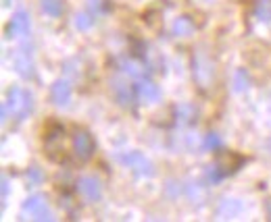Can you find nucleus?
Instances as JSON below:
<instances>
[{
	"label": "nucleus",
	"mask_w": 271,
	"mask_h": 222,
	"mask_svg": "<svg viewBox=\"0 0 271 222\" xmlns=\"http://www.w3.org/2000/svg\"><path fill=\"white\" fill-rule=\"evenodd\" d=\"M265 214H267V218L271 220V200H267V204H265Z\"/></svg>",
	"instance_id": "25"
},
{
	"label": "nucleus",
	"mask_w": 271,
	"mask_h": 222,
	"mask_svg": "<svg viewBox=\"0 0 271 222\" xmlns=\"http://www.w3.org/2000/svg\"><path fill=\"white\" fill-rule=\"evenodd\" d=\"M23 212L29 214L34 220H54L50 208H48V202L44 195H32L27 198L25 204H23Z\"/></svg>",
	"instance_id": "8"
},
{
	"label": "nucleus",
	"mask_w": 271,
	"mask_h": 222,
	"mask_svg": "<svg viewBox=\"0 0 271 222\" xmlns=\"http://www.w3.org/2000/svg\"><path fill=\"white\" fill-rule=\"evenodd\" d=\"M136 96L142 104H155L161 100V89L159 85H155L153 81H146V79H140L138 85H136Z\"/></svg>",
	"instance_id": "11"
},
{
	"label": "nucleus",
	"mask_w": 271,
	"mask_h": 222,
	"mask_svg": "<svg viewBox=\"0 0 271 222\" xmlns=\"http://www.w3.org/2000/svg\"><path fill=\"white\" fill-rule=\"evenodd\" d=\"M255 15L261 21H271V0H257Z\"/></svg>",
	"instance_id": "18"
},
{
	"label": "nucleus",
	"mask_w": 271,
	"mask_h": 222,
	"mask_svg": "<svg viewBox=\"0 0 271 222\" xmlns=\"http://www.w3.org/2000/svg\"><path fill=\"white\" fill-rule=\"evenodd\" d=\"M171 31H173V36H177V38H190L194 34V23L188 17H177L173 21Z\"/></svg>",
	"instance_id": "14"
},
{
	"label": "nucleus",
	"mask_w": 271,
	"mask_h": 222,
	"mask_svg": "<svg viewBox=\"0 0 271 222\" xmlns=\"http://www.w3.org/2000/svg\"><path fill=\"white\" fill-rule=\"evenodd\" d=\"M34 108V98L32 93L21 89V87H11L9 89V96H7V102L3 104V120L9 118V114L17 120H23L29 112Z\"/></svg>",
	"instance_id": "1"
},
{
	"label": "nucleus",
	"mask_w": 271,
	"mask_h": 222,
	"mask_svg": "<svg viewBox=\"0 0 271 222\" xmlns=\"http://www.w3.org/2000/svg\"><path fill=\"white\" fill-rule=\"evenodd\" d=\"M42 11L48 17H61L65 13V5L63 0H42Z\"/></svg>",
	"instance_id": "16"
},
{
	"label": "nucleus",
	"mask_w": 271,
	"mask_h": 222,
	"mask_svg": "<svg viewBox=\"0 0 271 222\" xmlns=\"http://www.w3.org/2000/svg\"><path fill=\"white\" fill-rule=\"evenodd\" d=\"M194 118H196V110H194L192 104H177L175 106V120H177L179 127L190 125Z\"/></svg>",
	"instance_id": "15"
},
{
	"label": "nucleus",
	"mask_w": 271,
	"mask_h": 222,
	"mask_svg": "<svg viewBox=\"0 0 271 222\" xmlns=\"http://www.w3.org/2000/svg\"><path fill=\"white\" fill-rule=\"evenodd\" d=\"M90 9H92L94 13L100 11V0H90Z\"/></svg>",
	"instance_id": "24"
},
{
	"label": "nucleus",
	"mask_w": 271,
	"mask_h": 222,
	"mask_svg": "<svg viewBox=\"0 0 271 222\" xmlns=\"http://www.w3.org/2000/svg\"><path fill=\"white\" fill-rule=\"evenodd\" d=\"M119 162H121L123 166H128V168H132L140 177L150 179V177L155 175L153 162H150L148 158L144 154H140V152H126V154H121V156H119Z\"/></svg>",
	"instance_id": "4"
},
{
	"label": "nucleus",
	"mask_w": 271,
	"mask_h": 222,
	"mask_svg": "<svg viewBox=\"0 0 271 222\" xmlns=\"http://www.w3.org/2000/svg\"><path fill=\"white\" fill-rule=\"evenodd\" d=\"M73 23H75V27H77L79 31H88L90 27L94 25V19H92V15H88V13H77Z\"/></svg>",
	"instance_id": "20"
},
{
	"label": "nucleus",
	"mask_w": 271,
	"mask_h": 222,
	"mask_svg": "<svg viewBox=\"0 0 271 222\" xmlns=\"http://www.w3.org/2000/svg\"><path fill=\"white\" fill-rule=\"evenodd\" d=\"M9 38H19V40H29L32 36V23H29V15L21 9L13 15V19L9 21Z\"/></svg>",
	"instance_id": "9"
},
{
	"label": "nucleus",
	"mask_w": 271,
	"mask_h": 222,
	"mask_svg": "<svg viewBox=\"0 0 271 222\" xmlns=\"http://www.w3.org/2000/svg\"><path fill=\"white\" fill-rule=\"evenodd\" d=\"M71 150H73V156L77 162H88L96 150V143L86 129H75L73 137H71Z\"/></svg>",
	"instance_id": "3"
},
{
	"label": "nucleus",
	"mask_w": 271,
	"mask_h": 222,
	"mask_svg": "<svg viewBox=\"0 0 271 222\" xmlns=\"http://www.w3.org/2000/svg\"><path fill=\"white\" fill-rule=\"evenodd\" d=\"M27 181H29V185H40V183L44 181V172H42L40 168L32 166V168L27 170Z\"/></svg>",
	"instance_id": "21"
},
{
	"label": "nucleus",
	"mask_w": 271,
	"mask_h": 222,
	"mask_svg": "<svg viewBox=\"0 0 271 222\" xmlns=\"http://www.w3.org/2000/svg\"><path fill=\"white\" fill-rule=\"evenodd\" d=\"M9 195V177H3V200H7Z\"/></svg>",
	"instance_id": "23"
},
{
	"label": "nucleus",
	"mask_w": 271,
	"mask_h": 222,
	"mask_svg": "<svg viewBox=\"0 0 271 222\" xmlns=\"http://www.w3.org/2000/svg\"><path fill=\"white\" fill-rule=\"evenodd\" d=\"M44 147H46V154L50 160L54 162H63L65 160V131L63 127H52L46 135V141H44Z\"/></svg>",
	"instance_id": "5"
},
{
	"label": "nucleus",
	"mask_w": 271,
	"mask_h": 222,
	"mask_svg": "<svg viewBox=\"0 0 271 222\" xmlns=\"http://www.w3.org/2000/svg\"><path fill=\"white\" fill-rule=\"evenodd\" d=\"M13 62H15V71L23 79H32L34 77V56H32V48H29V40H23V44L17 50Z\"/></svg>",
	"instance_id": "6"
},
{
	"label": "nucleus",
	"mask_w": 271,
	"mask_h": 222,
	"mask_svg": "<svg viewBox=\"0 0 271 222\" xmlns=\"http://www.w3.org/2000/svg\"><path fill=\"white\" fill-rule=\"evenodd\" d=\"M238 212H240V204H238L236 200H230V198H225V200L221 202V206H219V216H223V218L236 216Z\"/></svg>",
	"instance_id": "17"
},
{
	"label": "nucleus",
	"mask_w": 271,
	"mask_h": 222,
	"mask_svg": "<svg viewBox=\"0 0 271 222\" xmlns=\"http://www.w3.org/2000/svg\"><path fill=\"white\" fill-rule=\"evenodd\" d=\"M248 87V75L244 69H238L234 73V91H244Z\"/></svg>",
	"instance_id": "19"
},
{
	"label": "nucleus",
	"mask_w": 271,
	"mask_h": 222,
	"mask_svg": "<svg viewBox=\"0 0 271 222\" xmlns=\"http://www.w3.org/2000/svg\"><path fill=\"white\" fill-rule=\"evenodd\" d=\"M204 147L206 150H219L221 147V137L217 133H209L204 137Z\"/></svg>",
	"instance_id": "22"
},
{
	"label": "nucleus",
	"mask_w": 271,
	"mask_h": 222,
	"mask_svg": "<svg viewBox=\"0 0 271 222\" xmlns=\"http://www.w3.org/2000/svg\"><path fill=\"white\" fill-rule=\"evenodd\" d=\"M50 98L56 106H69L71 102V85L65 79H56L50 87Z\"/></svg>",
	"instance_id": "12"
},
{
	"label": "nucleus",
	"mask_w": 271,
	"mask_h": 222,
	"mask_svg": "<svg viewBox=\"0 0 271 222\" xmlns=\"http://www.w3.org/2000/svg\"><path fill=\"white\" fill-rule=\"evenodd\" d=\"M192 73H194V81L200 89H209L215 83V65L213 60L209 58L206 52L196 50L192 56Z\"/></svg>",
	"instance_id": "2"
},
{
	"label": "nucleus",
	"mask_w": 271,
	"mask_h": 222,
	"mask_svg": "<svg viewBox=\"0 0 271 222\" xmlns=\"http://www.w3.org/2000/svg\"><path fill=\"white\" fill-rule=\"evenodd\" d=\"M77 191L86 202H98L102 198V185L96 177H81L77 181Z\"/></svg>",
	"instance_id": "10"
},
{
	"label": "nucleus",
	"mask_w": 271,
	"mask_h": 222,
	"mask_svg": "<svg viewBox=\"0 0 271 222\" xmlns=\"http://www.w3.org/2000/svg\"><path fill=\"white\" fill-rule=\"evenodd\" d=\"M111 91H113V98L123 108L134 106V89H132V85L126 77H121V75L113 77L111 79Z\"/></svg>",
	"instance_id": "7"
},
{
	"label": "nucleus",
	"mask_w": 271,
	"mask_h": 222,
	"mask_svg": "<svg viewBox=\"0 0 271 222\" xmlns=\"http://www.w3.org/2000/svg\"><path fill=\"white\" fill-rule=\"evenodd\" d=\"M119 69H121L123 75H130L134 79H142V75L146 73L144 65H140V62L134 60V58H126V56L119 58Z\"/></svg>",
	"instance_id": "13"
},
{
	"label": "nucleus",
	"mask_w": 271,
	"mask_h": 222,
	"mask_svg": "<svg viewBox=\"0 0 271 222\" xmlns=\"http://www.w3.org/2000/svg\"><path fill=\"white\" fill-rule=\"evenodd\" d=\"M204 3H213V0H204Z\"/></svg>",
	"instance_id": "26"
}]
</instances>
